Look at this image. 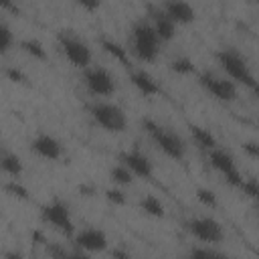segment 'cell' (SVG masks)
Listing matches in <instances>:
<instances>
[{"mask_svg": "<svg viewBox=\"0 0 259 259\" xmlns=\"http://www.w3.org/2000/svg\"><path fill=\"white\" fill-rule=\"evenodd\" d=\"M160 47H162V40L156 34V30L148 18L134 22V26L130 28V49L127 51L138 61L154 63L160 55Z\"/></svg>", "mask_w": 259, "mask_h": 259, "instance_id": "1", "label": "cell"}, {"mask_svg": "<svg viewBox=\"0 0 259 259\" xmlns=\"http://www.w3.org/2000/svg\"><path fill=\"white\" fill-rule=\"evenodd\" d=\"M217 61L221 65V69L225 71V75L237 83V85H245L249 89H257V79H255V73L251 69V65L247 63V59L233 47H223L219 53H217Z\"/></svg>", "mask_w": 259, "mask_h": 259, "instance_id": "2", "label": "cell"}, {"mask_svg": "<svg viewBox=\"0 0 259 259\" xmlns=\"http://www.w3.org/2000/svg\"><path fill=\"white\" fill-rule=\"evenodd\" d=\"M142 125L146 130V134L150 136V140L156 144V148L164 156H168V158H172L176 162L184 160V156H186V144H184V140L174 130H170V127H166V125H162V123H158L154 119H144Z\"/></svg>", "mask_w": 259, "mask_h": 259, "instance_id": "3", "label": "cell"}, {"mask_svg": "<svg viewBox=\"0 0 259 259\" xmlns=\"http://www.w3.org/2000/svg\"><path fill=\"white\" fill-rule=\"evenodd\" d=\"M87 111H89L91 119L101 130H105L109 134H121L127 127L125 111L111 101H93V103H89Z\"/></svg>", "mask_w": 259, "mask_h": 259, "instance_id": "4", "label": "cell"}, {"mask_svg": "<svg viewBox=\"0 0 259 259\" xmlns=\"http://www.w3.org/2000/svg\"><path fill=\"white\" fill-rule=\"evenodd\" d=\"M59 49L61 53L65 55V59L77 67V69H85L91 65V59H93V53L89 49V45L77 36L75 32L71 30H61L59 32Z\"/></svg>", "mask_w": 259, "mask_h": 259, "instance_id": "5", "label": "cell"}, {"mask_svg": "<svg viewBox=\"0 0 259 259\" xmlns=\"http://www.w3.org/2000/svg\"><path fill=\"white\" fill-rule=\"evenodd\" d=\"M40 219L45 225L53 227L55 231L63 233V235H73L75 233V225H73V214L71 208L65 200L61 198H53L51 202H47L40 208Z\"/></svg>", "mask_w": 259, "mask_h": 259, "instance_id": "6", "label": "cell"}, {"mask_svg": "<svg viewBox=\"0 0 259 259\" xmlns=\"http://www.w3.org/2000/svg\"><path fill=\"white\" fill-rule=\"evenodd\" d=\"M83 85L93 97H111L117 89L115 77L99 65H89L83 69Z\"/></svg>", "mask_w": 259, "mask_h": 259, "instance_id": "7", "label": "cell"}, {"mask_svg": "<svg viewBox=\"0 0 259 259\" xmlns=\"http://www.w3.org/2000/svg\"><path fill=\"white\" fill-rule=\"evenodd\" d=\"M206 154H208V164H210V168H212L214 172H219V174L223 176V180H225L229 186L239 188V184H241V180H243V174H241V170H239V166H237L233 154L227 152V150L221 148V146H214V148L208 150Z\"/></svg>", "mask_w": 259, "mask_h": 259, "instance_id": "8", "label": "cell"}, {"mask_svg": "<svg viewBox=\"0 0 259 259\" xmlns=\"http://www.w3.org/2000/svg\"><path fill=\"white\" fill-rule=\"evenodd\" d=\"M184 227L202 245H219L225 241V229L212 217H192Z\"/></svg>", "mask_w": 259, "mask_h": 259, "instance_id": "9", "label": "cell"}, {"mask_svg": "<svg viewBox=\"0 0 259 259\" xmlns=\"http://www.w3.org/2000/svg\"><path fill=\"white\" fill-rule=\"evenodd\" d=\"M198 83H200V87H202L210 97H214V99H219V101H225V103L235 101L237 95H239L237 83H233L229 77H219V75H214V73H210V71L200 73V75H198Z\"/></svg>", "mask_w": 259, "mask_h": 259, "instance_id": "10", "label": "cell"}, {"mask_svg": "<svg viewBox=\"0 0 259 259\" xmlns=\"http://www.w3.org/2000/svg\"><path fill=\"white\" fill-rule=\"evenodd\" d=\"M73 245L81 255H89V253L105 251L109 241H107L105 231H101L97 227H85V229L73 233Z\"/></svg>", "mask_w": 259, "mask_h": 259, "instance_id": "11", "label": "cell"}, {"mask_svg": "<svg viewBox=\"0 0 259 259\" xmlns=\"http://www.w3.org/2000/svg\"><path fill=\"white\" fill-rule=\"evenodd\" d=\"M119 164H123L134 176L150 180L154 176V164L142 150H125L119 154Z\"/></svg>", "mask_w": 259, "mask_h": 259, "instance_id": "12", "label": "cell"}, {"mask_svg": "<svg viewBox=\"0 0 259 259\" xmlns=\"http://www.w3.org/2000/svg\"><path fill=\"white\" fill-rule=\"evenodd\" d=\"M30 150H32L38 158H42V160H47V162H57V160L63 158V144H61L55 136L45 134V132H42V134H36V136L32 138Z\"/></svg>", "mask_w": 259, "mask_h": 259, "instance_id": "13", "label": "cell"}, {"mask_svg": "<svg viewBox=\"0 0 259 259\" xmlns=\"http://www.w3.org/2000/svg\"><path fill=\"white\" fill-rule=\"evenodd\" d=\"M160 8L174 20L176 26L178 24H190L196 18V12L188 0H162Z\"/></svg>", "mask_w": 259, "mask_h": 259, "instance_id": "14", "label": "cell"}, {"mask_svg": "<svg viewBox=\"0 0 259 259\" xmlns=\"http://www.w3.org/2000/svg\"><path fill=\"white\" fill-rule=\"evenodd\" d=\"M148 16H150L148 20L152 22V26H154V30H156V34L160 36L162 42H168V40L174 38V34H176V24H174V20H172L162 8L152 6L150 12H148Z\"/></svg>", "mask_w": 259, "mask_h": 259, "instance_id": "15", "label": "cell"}, {"mask_svg": "<svg viewBox=\"0 0 259 259\" xmlns=\"http://www.w3.org/2000/svg\"><path fill=\"white\" fill-rule=\"evenodd\" d=\"M130 81H132V85H134L144 97H154V95H160V93H162V87L158 85V81H156L150 73H146L144 69L132 71V73H130Z\"/></svg>", "mask_w": 259, "mask_h": 259, "instance_id": "16", "label": "cell"}, {"mask_svg": "<svg viewBox=\"0 0 259 259\" xmlns=\"http://www.w3.org/2000/svg\"><path fill=\"white\" fill-rule=\"evenodd\" d=\"M190 136H192L194 144H196L200 150H204V152H208V150H212L214 146H219V144H217V138L212 136V132L206 130V127H202V125H190Z\"/></svg>", "mask_w": 259, "mask_h": 259, "instance_id": "17", "label": "cell"}, {"mask_svg": "<svg viewBox=\"0 0 259 259\" xmlns=\"http://www.w3.org/2000/svg\"><path fill=\"white\" fill-rule=\"evenodd\" d=\"M0 170L4 174H8L10 178H20V174H22V162L14 154L0 152Z\"/></svg>", "mask_w": 259, "mask_h": 259, "instance_id": "18", "label": "cell"}, {"mask_svg": "<svg viewBox=\"0 0 259 259\" xmlns=\"http://www.w3.org/2000/svg\"><path fill=\"white\" fill-rule=\"evenodd\" d=\"M101 49H103L107 55H111L115 61H119L121 65H130V51L123 49L119 42H115V40H111V38H101Z\"/></svg>", "mask_w": 259, "mask_h": 259, "instance_id": "19", "label": "cell"}, {"mask_svg": "<svg viewBox=\"0 0 259 259\" xmlns=\"http://www.w3.org/2000/svg\"><path fill=\"white\" fill-rule=\"evenodd\" d=\"M140 208H142L146 214H150V217H156V219L164 217V204H162V200H160L158 196H154V194H146V196H142V200H140Z\"/></svg>", "mask_w": 259, "mask_h": 259, "instance_id": "20", "label": "cell"}, {"mask_svg": "<svg viewBox=\"0 0 259 259\" xmlns=\"http://www.w3.org/2000/svg\"><path fill=\"white\" fill-rule=\"evenodd\" d=\"M20 49H22L28 57H32V59H36V61H45V59H47V49H45L42 42L36 40V38H26V40H22V42H20Z\"/></svg>", "mask_w": 259, "mask_h": 259, "instance_id": "21", "label": "cell"}, {"mask_svg": "<svg viewBox=\"0 0 259 259\" xmlns=\"http://www.w3.org/2000/svg\"><path fill=\"white\" fill-rule=\"evenodd\" d=\"M109 178H111V182L117 184V186H127V184L134 182L136 176H134L123 164H115V166L109 170Z\"/></svg>", "mask_w": 259, "mask_h": 259, "instance_id": "22", "label": "cell"}, {"mask_svg": "<svg viewBox=\"0 0 259 259\" xmlns=\"http://www.w3.org/2000/svg\"><path fill=\"white\" fill-rule=\"evenodd\" d=\"M190 257H194V259H221V257H225L221 251H217L214 249V245H198V247H192L190 249Z\"/></svg>", "mask_w": 259, "mask_h": 259, "instance_id": "23", "label": "cell"}, {"mask_svg": "<svg viewBox=\"0 0 259 259\" xmlns=\"http://www.w3.org/2000/svg\"><path fill=\"white\" fill-rule=\"evenodd\" d=\"M170 69L178 75H192L194 73V63L188 57H178L170 63Z\"/></svg>", "mask_w": 259, "mask_h": 259, "instance_id": "24", "label": "cell"}, {"mask_svg": "<svg viewBox=\"0 0 259 259\" xmlns=\"http://www.w3.org/2000/svg\"><path fill=\"white\" fill-rule=\"evenodd\" d=\"M239 190L243 192V196H247V198H257V194H259V186H257V180L255 178H245L243 176V180H241V184H239Z\"/></svg>", "mask_w": 259, "mask_h": 259, "instance_id": "25", "label": "cell"}, {"mask_svg": "<svg viewBox=\"0 0 259 259\" xmlns=\"http://www.w3.org/2000/svg\"><path fill=\"white\" fill-rule=\"evenodd\" d=\"M12 42H14V34H12V30L0 20V55H4V53L12 47Z\"/></svg>", "mask_w": 259, "mask_h": 259, "instance_id": "26", "label": "cell"}, {"mask_svg": "<svg viewBox=\"0 0 259 259\" xmlns=\"http://www.w3.org/2000/svg\"><path fill=\"white\" fill-rule=\"evenodd\" d=\"M4 188H6V192H8V194H12V196H16V198H22V200H26V198H28V190L18 182V178H12Z\"/></svg>", "mask_w": 259, "mask_h": 259, "instance_id": "27", "label": "cell"}, {"mask_svg": "<svg viewBox=\"0 0 259 259\" xmlns=\"http://www.w3.org/2000/svg\"><path fill=\"white\" fill-rule=\"evenodd\" d=\"M196 198H198L200 204H204V206H208V208H214V206H217V196H214L212 190L198 188V190H196Z\"/></svg>", "mask_w": 259, "mask_h": 259, "instance_id": "28", "label": "cell"}, {"mask_svg": "<svg viewBox=\"0 0 259 259\" xmlns=\"http://www.w3.org/2000/svg\"><path fill=\"white\" fill-rule=\"evenodd\" d=\"M105 198L111 202V204H117V206H121V204H125V194H123V190H119V188H109V190H105Z\"/></svg>", "mask_w": 259, "mask_h": 259, "instance_id": "29", "label": "cell"}, {"mask_svg": "<svg viewBox=\"0 0 259 259\" xmlns=\"http://www.w3.org/2000/svg\"><path fill=\"white\" fill-rule=\"evenodd\" d=\"M83 10H87V12H95L99 6H101V0H75Z\"/></svg>", "mask_w": 259, "mask_h": 259, "instance_id": "30", "label": "cell"}, {"mask_svg": "<svg viewBox=\"0 0 259 259\" xmlns=\"http://www.w3.org/2000/svg\"><path fill=\"white\" fill-rule=\"evenodd\" d=\"M243 150L255 160V158H259V146H257V142H245L243 144Z\"/></svg>", "mask_w": 259, "mask_h": 259, "instance_id": "31", "label": "cell"}, {"mask_svg": "<svg viewBox=\"0 0 259 259\" xmlns=\"http://www.w3.org/2000/svg\"><path fill=\"white\" fill-rule=\"evenodd\" d=\"M0 8L2 10H8V12H18L16 0H0Z\"/></svg>", "mask_w": 259, "mask_h": 259, "instance_id": "32", "label": "cell"}, {"mask_svg": "<svg viewBox=\"0 0 259 259\" xmlns=\"http://www.w3.org/2000/svg\"><path fill=\"white\" fill-rule=\"evenodd\" d=\"M6 73H8V77H10L12 81H18V83H22V81H24V77H22V73H20V71H14V69H8Z\"/></svg>", "mask_w": 259, "mask_h": 259, "instance_id": "33", "label": "cell"}, {"mask_svg": "<svg viewBox=\"0 0 259 259\" xmlns=\"http://www.w3.org/2000/svg\"><path fill=\"white\" fill-rule=\"evenodd\" d=\"M0 152H2V150H0Z\"/></svg>", "mask_w": 259, "mask_h": 259, "instance_id": "34", "label": "cell"}]
</instances>
